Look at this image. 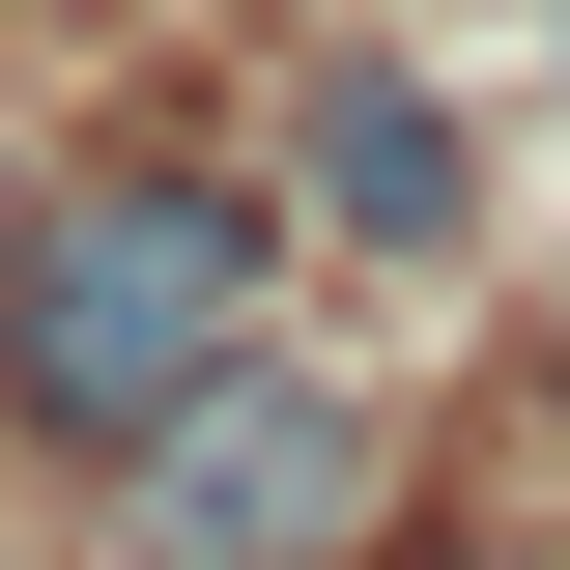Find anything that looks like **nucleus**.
I'll use <instances>...</instances> for the list:
<instances>
[{"mask_svg": "<svg viewBox=\"0 0 570 570\" xmlns=\"http://www.w3.org/2000/svg\"><path fill=\"white\" fill-rule=\"evenodd\" d=\"M371 513V428H343V371H285V343H228L200 400L142 428V570H314Z\"/></svg>", "mask_w": 570, "mask_h": 570, "instance_id": "f03ea898", "label": "nucleus"}, {"mask_svg": "<svg viewBox=\"0 0 570 570\" xmlns=\"http://www.w3.org/2000/svg\"><path fill=\"white\" fill-rule=\"evenodd\" d=\"M257 285H285V228L228 200V171H86V200L0 228V400L58 428V456H142V428L257 343Z\"/></svg>", "mask_w": 570, "mask_h": 570, "instance_id": "f257e3e1", "label": "nucleus"}, {"mask_svg": "<svg viewBox=\"0 0 570 570\" xmlns=\"http://www.w3.org/2000/svg\"><path fill=\"white\" fill-rule=\"evenodd\" d=\"M542 58H570V0H542Z\"/></svg>", "mask_w": 570, "mask_h": 570, "instance_id": "20e7f679", "label": "nucleus"}, {"mask_svg": "<svg viewBox=\"0 0 570 570\" xmlns=\"http://www.w3.org/2000/svg\"><path fill=\"white\" fill-rule=\"evenodd\" d=\"M314 200H343L371 257H456V228H485V171H456V115H428L400 58H314Z\"/></svg>", "mask_w": 570, "mask_h": 570, "instance_id": "7ed1b4c3", "label": "nucleus"}]
</instances>
